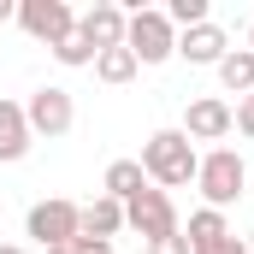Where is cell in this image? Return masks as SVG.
I'll list each match as a JSON object with an SVG mask.
<instances>
[{"label": "cell", "mask_w": 254, "mask_h": 254, "mask_svg": "<svg viewBox=\"0 0 254 254\" xmlns=\"http://www.w3.org/2000/svg\"><path fill=\"white\" fill-rule=\"evenodd\" d=\"M125 225L142 237V243H160V237H178L184 225H178V207H172V195L166 190H148L136 195V201H125Z\"/></svg>", "instance_id": "obj_6"}, {"label": "cell", "mask_w": 254, "mask_h": 254, "mask_svg": "<svg viewBox=\"0 0 254 254\" xmlns=\"http://www.w3.org/2000/svg\"><path fill=\"white\" fill-rule=\"evenodd\" d=\"M125 48L136 54V65H166L178 54V30L166 24V12L136 6V12H130V30H125Z\"/></svg>", "instance_id": "obj_3"}, {"label": "cell", "mask_w": 254, "mask_h": 254, "mask_svg": "<svg viewBox=\"0 0 254 254\" xmlns=\"http://www.w3.org/2000/svg\"><path fill=\"white\" fill-rule=\"evenodd\" d=\"M119 231H125V201H113V195L83 201V231H77V237H101V243H113Z\"/></svg>", "instance_id": "obj_12"}, {"label": "cell", "mask_w": 254, "mask_h": 254, "mask_svg": "<svg viewBox=\"0 0 254 254\" xmlns=\"http://www.w3.org/2000/svg\"><path fill=\"white\" fill-rule=\"evenodd\" d=\"M142 190H148L142 160H113V166H107V178H101V195H113V201H136Z\"/></svg>", "instance_id": "obj_13"}, {"label": "cell", "mask_w": 254, "mask_h": 254, "mask_svg": "<svg viewBox=\"0 0 254 254\" xmlns=\"http://www.w3.org/2000/svg\"><path fill=\"white\" fill-rule=\"evenodd\" d=\"M71 254H113V243H101V237H77Z\"/></svg>", "instance_id": "obj_22"}, {"label": "cell", "mask_w": 254, "mask_h": 254, "mask_svg": "<svg viewBox=\"0 0 254 254\" xmlns=\"http://www.w3.org/2000/svg\"><path fill=\"white\" fill-rule=\"evenodd\" d=\"M166 24L184 36V30H195V24H213V12H207V0H172V6H166Z\"/></svg>", "instance_id": "obj_17"}, {"label": "cell", "mask_w": 254, "mask_h": 254, "mask_svg": "<svg viewBox=\"0 0 254 254\" xmlns=\"http://www.w3.org/2000/svg\"><path fill=\"white\" fill-rule=\"evenodd\" d=\"M195 190L207 195V207H231V201H243L249 190V166H243V154L237 148H213V154H201V172H195Z\"/></svg>", "instance_id": "obj_2"}, {"label": "cell", "mask_w": 254, "mask_h": 254, "mask_svg": "<svg viewBox=\"0 0 254 254\" xmlns=\"http://www.w3.org/2000/svg\"><path fill=\"white\" fill-rule=\"evenodd\" d=\"M18 18V0H0V24H12Z\"/></svg>", "instance_id": "obj_23"}, {"label": "cell", "mask_w": 254, "mask_h": 254, "mask_svg": "<svg viewBox=\"0 0 254 254\" xmlns=\"http://www.w3.org/2000/svg\"><path fill=\"white\" fill-rule=\"evenodd\" d=\"M54 60L77 71V65H95V48H89V36H83V30H71V36H65L60 48H54Z\"/></svg>", "instance_id": "obj_18"}, {"label": "cell", "mask_w": 254, "mask_h": 254, "mask_svg": "<svg viewBox=\"0 0 254 254\" xmlns=\"http://www.w3.org/2000/svg\"><path fill=\"white\" fill-rule=\"evenodd\" d=\"M77 30L89 36V48L95 54H107V48H125V30H130V12L119 0H95L83 18H77Z\"/></svg>", "instance_id": "obj_9"}, {"label": "cell", "mask_w": 254, "mask_h": 254, "mask_svg": "<svg viewBox=\"0 0 254 254\" xmlns=\"http://www.w3.org/2000/svg\"><path fill=\"white\" fill-rule=\"evenodd\" d=\"M24 119H30V136L60 142V136H71V125H77V101H71V89H60V83H42V89L24 101Z\"/></svg>", "instance_id": "obj_5"}, {"label": "cell", "mask_w": 254, "mask_h": 254, "mask_svg": "<svg viewBox=\"0 0 254 254\" xmlns=\"http://www.w3.org/2000/svg\"><path fill=\"white\" fill-rule=\"evenodd\" d=\"M225 54H231V36L219 24H195V30L178 36V60H190V65H219Z\"/></svg>", "instance_id": "obj_10"}, {"label": "cell", "mask_w": 254, "mask_h": 254, "mask_svg": "<svg viewBox=\"0 0 254 254\" xmlns=\"http://www.w3.org/2000/svg\"><path fill=\"white\" fill-rule=\"evenodd\" d=\"M213 71H219V83H225L231 95H249V89H254V54H249V48H231Z\"/></svg>", "instance_id": "obj_15"}, {"label": "cell", "mask_w": 254, "mask_h": 254, "mask_svg": "<svg viewBox=\"0 0 254 254\" xmlns=\"http://www.w3.org/2000/svg\"><path fill=\"white\" fill-rule=\"evenodd\" d=\"M18 30H24L30 42H48V48H60L65 36L77 30V12H71L65 0H18Z\"/></svg>", "instance_id": "obj_7"}, {"label": "cell", "mask_w": 254, "mask_h": 254, "mask_svg": "<svg viewBox=\"0 0 254 254\" xmlns=\"http://www.w3.org/2000/svg\"><path fill=\"white\" fill-rule=\"evenodd\" d=\"M231 130H237V113L219 95H195L190 107H184V136L190 142H225Z\"/></svg>", "instance_id": "obj_8"}, {"label": "cell", "mask_w": 254, "mask_h": 254, "mask_svg": "<svg viewBox=\"0 0 254 254\" xmlns=\"http://www.w3.org/2000/svg\"><path fill=\"white\" fill-rule=\"evenodd\" d=\"M148 254H195V249H190V237L178 231V237H160V243H148Z\"/></svg>", "instance_id": "obj_20"}, {"label": "cell", "mask_w": 254, "mask_h": 254, "mask_svg": "<svg viewBox=\"0 0 254 254\" xmlns=\"http://www.w3.org/2000/svg\"><path fill=\"white\" fill-rule=\"evenodd\" d=\"M195 172H201V154L184 130H154L142 142V178L154 190H184V184H195Z\"/></svg>", "instance_id": "obj_1"}, {"label": "cell", "mask_w": 254, "mask_h": 254, "mask_svg": "<svg viewBox=\"0 0 254 254\" xmlns=\"http://www.w3.org/2000/svg\"><path fill=\"white\" fill-rule=\"evenodd\" d=\"M243 243H249V254H254V231H249V237H243Z\"/></svg>", "instance_id": "obj_25"}, {"label": "cell", "mask_w": 254, "mask_h": 254, "mask_svg": "<svg viewBox=\"0 0 254 254\" xmlns=\"http://www.w3.org/2000/svg\"><path fill=\"white\" fill-rule=\"evenodd\" d=\"M77 231H83V207H77V201H65V195L36 201V207H30V219H24V237H36V243H42V254H48V249H65V243H77Z\"/></svg>", "instance_id": "obj_4"}, {"label": "cell", "mask_w": 254, "mask_h": 254, "mask_svg": "<svg viewBox=\"0 0 254 254\" xmlns=\"http://www.w3.org/2000/svg\"><path fill=\"white\" fill-rule=\"evenodd\" d=\"M249 54H254V24H249Z\"/></svg>", "instance_id": "obj_26"}, {"label": "cell", "mask_w": 254, "mask_h": 254, "mask_svg": "<svg viewBox=\"0 0 254 254\" xmlns=\"http://www.w3.org/2000/svg\"><path fill=\"white\" fill-rule=\"evenodd\" d=\"M231 113H237V130H243V136L254 142V89L243 95V101H237V107H231Z\"/></svg>", "instance_id": "obj_19"}, {"label": "cell", "mask_w": 254, "mask_h": 254, "mask_svg": "<svg viewBox=\"0 0 254 254\" xmlns=\"http://www.w3.org/2000/svg\"><path fill=\"white\" fill-rule=\"evenodd\" d=\"M184 237H190V249H207V243L231 237V219H225L219 207H195V213H190V225H184Z\"/></svg>", "instance_id": "obj_14"}, {"label": "cell", "mask_w": 254, "mask_h": 254, "mask_svg": "<svg viewBox=\"0 0 254 254\" xmlns=\"http://www.w3.org/2000/svg\"><path fill=\"white\" fill-rule=\"evenodd\" d=\"M0 254H24V249H18V243H0Z\"/></svg>", "instance_id": "obj_24"}, {"label": "cell", "mask_w": 254, "mask_h": 254, "mask_svg": "<svg viewBox=\"0 0 254 254\" xmlns=\"http://www.w3.org/2000/svg\"><path fill=\"white\" fill-rule=\"evenodd\" d=\"M195 254H249V243L231 231V237H219V243H207V249H195Z\"/></svg>", "instance_id": "obj_21"}, {"label": "cell", "mask_w": 254, "mask_h": 254, "mask_svg": "<svg viewBox=\"0 0 254 254\" xmlns=\"http://www.w3.org/2000/svg\"><path fill=\"white\" fill-rule=\"evenodd\" d=\"M136 71H142V65H136V54H130V48H107V54H95V77H101V83H113V89H119V83H130Z\"/></svg>", "instance_id": "obj_16"}, {"label": "cell", "mask_w": 254, "mask_h": 254, "mask_svg": "<svg viewBox=\"0 0 254 254\" xmlns=\"http://www.w3.org/2000/svg\"><path fill=\"white\" fill-rule=\"evenodd\" d=\"M30 119H24V107L18 101H0V166H12V160H24L30 154Z\"/></svg>", "instance_id": "obj_11"}]
</instances>
